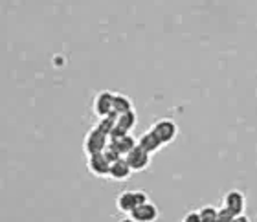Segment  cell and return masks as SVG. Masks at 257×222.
I'll return each instance as SVG.
<instances>
[{
	"mask_svg": "<svg viewBox=\"0 0 257 222\" xmlns=\"http://www.w3.org/2000/svg\"><path fill=\"white\" fill-rule=\"evenodd\" d=\"M110 143V138L109 134H105L101 132L99 129H90L88 134L85 136V142H83V151L86 153V156H90V154H96V153H103L105 147Z\"/></svg>",
	"mask_w": 257,
	"mask_h": 222,
	"instance_id": "6da1fadb",
	"label": "cell"
},
{
	"mask_svg": "<svg viewBox=\"0 0 257 222\" xmlns=\"http://www.w3.org/2000/svg\"><path fill=\"white\" fill-rule=\"evenodd\" d=\"M151 131H153L154 134L158 136V140L166 145V143H171L173 140L177 138L178 127L173 120H158L156 123H153Z\"/></svg>",
	"mask_w": 257,
	"mask_h": 222,
	"instance_id": "7a4b0ae2",
	"label": "cell"
},
{
	"mask_svg": "<svg viewBox=\"0 0 257 222\" xmlns=\"http://www.w3.org/2000/svg\"><path fill=\"white\" fill-rule=\"evenodd\" d=\"M94 114L97 118H105V116H109L112 110H114V94L109 90H101L99 94L96 96L94 99Z\"/></svg>",
	"mask_w": 257,
	"mask_h": 222,
	"instance_id": "3957f363",
	"label": "cell"
},
{
	"mask_svg": "<svg viewBox=\"0 0 257 222\" xmlns=\"http://www.w3.org/2000/svg\"><path fill=\"white\" fill-rule=\"evenodd\" d=\"M125 160L129 162V165H131V169L134 173L145 171L149 165H151V154H149L147 151H143L140 145H138L136 149H132L131 153L125 156Z\"/></svg>",
	"mask_w": 257,
	"mask_h": 222,
	"instance_id": "277c9868",
	"label": "cell"
},
{
	"mask_svg": "<svg viewBox=\"0 0 257 222\" xmlns=\"http://www.w3.org/2000/svg\"><path fill=\"white\" fill-rule=\"evenodd\" d=\"M86 167H88V171H90L94 177H109L110 162L105 158L103 153H96V154H90V156L86 158Z\"/></svg>",
	"mask_w": 257,
	"mask_h": 222,
	"instance_id": "5b68a950",
	"label": "cell"
},
{
	"mask_svg": "<svg viewBox=\"0 0 257 222\" xmlns=\"http://www.w3.org/2000/svg\"><path fill=\"white\" fill-rule=\"evenodd\" d=\"M223 206L224 208H228L234 215H241V213H245V208H246V199L245 195L241 193V191H228V193L224 195L223 199Z\"/></svg>",
	"mask_w": 257,
	"mask_h": 222,
	"instance_id": "8992f818",
	"label": "cell"
},
{
	"mask_svg": "<svg viewBox=\"0 0 257 222\" xmlns=\"http://www.w3.org/2000/svg\"><path fill=\"white\" fill-rule=\"evenodd\" d=\"M132 169L131 165H129V162L125 160V156L120 160H116V162H112L110 164V171H109V178H112V180H116V182H123V180H127V178L132 175Z\"/></svg>",
	"mask_w": 257,
	"mask_h": 222,
	"instance_id": "52a82bcc",
	"label": "cell"
},
{
	"mask_svg": "<svg viewBox=\"0 0 257 222\" xmlns=\"http://www.w3.org/2000/svg\"><path fill=\"white\" fill-rule=\"evenodd\" d=\"M131 217L134 219L136 222H156L158 219V208L151 202L143 206H136V210L132 211Z\"/></svg>",
	"mask_w": 257,
	"mask_h": 222,
	"instance_id": "ba28073f",
	"label": "cell"
},
{
	"mask_svg": "<svg viewBox=\"0 0 257 222\" xmlns=\"http://www.w3.org/2000/svg\"><path fill=\"white\" fill-rule=\"evenodd\" d=\"M138 145H140L143 151H147L149 154H153L156 153V151H160L164 143H162L160 140H158V136L149 129V131H145L142 136L138 138Z\"/></svg>",
	"mask_w": 257,
	"mask_h": 222,
	"instance_id": "9c48e42d",
	"label": "cell"
},
{
	"mask_svg": "<svg viewBox=\"0 0 257 222\" xmlns=\"http://www.w3.org/2000/svg\"><path fill=\"white\" fill-rule=\"evenodd\" d=\"M116 208L123 215H131L136 210V199H134V191H123L118 195L116 199Z\"/></svg>",
	"mask_w": 257,
	"mask_h": 222,
	"instance_id": "30bf717a",
	"label": "cell"
},
{
	"mask_svg": "<svg viewBox=\"0 0 257 222\" xmlns=\"http://www.w3.org/2000/svg\"><path fill=\"white\" fill-rule=\"evenodd\" d=\"M110 143L114 145L116 149H118V153L121 154V156H127V154L131 153L132 149H136L138 147V140L132 134H123V136L120 138H114V140H110Z\"/></svg>",
	"mask_w": 257,
	"mask_h": 222,
	"instance_id": "8fae6325",
	"label": "cell"
},
{
	"mask_svg": "<svg viewBox=\"0 0 257 222\" xmlns=\"http://www.w3.org/2000/svg\"><path fill=\"white\" fill-rule=\"evenodd\" d=\"M136 121H138L136 112L131 110V112H125V114H120V118H118V121H116V127H120L123 132H129L132 127L136 125Z\"/></svg>",
	"mask_w": 257,
	"mask_h": 222,
	"instance_id": "7c38bea8",
	"label": "cell"
},
{
	"mask_svg": "<svg viewBox=\"0 0 257 222\" xmlns=\"http://www.w3.org/2000/svg\"><path fill=\"white\" fill-rule=\"evenodd\" d=\"M134 110L132 108V101L123 94H114V112L118 114H125V112H131Z\"/></svg>",
	"mask_w": 257,
	"mask_h": 222,
	"instance_id": "4fadbf2b",
	"label": "cell"
},
{
	"mask_svg": "<svg viewBox=\"0 0 257 222\" xmlns=\"http://www.w3.org/2000/svg\"><path fill=\"white\" fill-rule=\"evenodd\" d=\"M217 213H219V210L217 208H213V206H204V208H200L199 210L200 222H217Z\"/></svg>",
	"mask_w": 257,
	"mask_h": 222,
	"instance_id": "5bb4252c",
	"label": "cell"
},
{
	"mask_svg": "<svg viewBox=\"0 0 257 222\" xmlns=\"http://www.w3.org/2000/svg\"><path fill=\"white\" fill-rule=\"evenodd\" d=\"M103 154H105V158L109 160L110 164H112V162H116V160L123 158V156H121V154L118 153V149H116L114 145H112V143H109V145L105 147V151H103Z\"/></svg>",
	"mask_w": 257,
	"mask_h": 222,
	"instance_id": "9a60e30c",
	"label": "cell"
},
{
	"mask_svg": "<svg viewBox=\"0 0 257 222\" xmlns=\"http://www.w3.org/2000/svg\"><path fill=\"white\" fill-rule=\"evenodd\" d=\"M234 213L228 210V208H219V213H217V222H232L234 221Z\"/></svg>",
	"mask_w": 257,
	"mask_h": 222,
	"instance_id": "2e32d148",
	"label": "cell"
},
{
	"mask_svg": "<svg viewBox=\"0 0 257 222\" xmlns=\"http://www.w3.org/2000/svg\"><path fill=\"white\" fill-rule=\"evenodd\" d=\"M134 199H136V206H143L149 202V195L145 193V191H134Z\"/></svg>",
	"mask_w": 257,
	"mask_h": 222,
	"instance_id": "e0dca14e",
	"label": "cell"
},
{
	"mask_svg": "<svg viewBox=\"0 0 257 222\" xmlns=\"http://www.w3.org/2000/svg\"><path fill=\"white\" fill-rule=\"evenodd\" d=\"M182 222H200V215L199 211H189L188 215L184 217Z\"/></svg>",
	"mask_w": 257,
	"mask_h": 222,
	"instance_id": "ac0fdd59",
	"label": "cell"
},
{
	"mask_svg": "<svg viewBox=\"0 0 257 222\" xmlns=\"http://www.w3.org/2000/svg\"><path fill=\"white\" fill-rule=\"evenodd\" d=\"M232 222H250V219H248L245 213H241V215H235Z\"/></svg>",
	"mask_w": 257,
	"mask_h": 222,
	"instance_id": "d6986e66",
	"label": "cell"
},
{
	"mask_svg": "<svg viewBox=\"0 0 257 222\" xmlns=\"http://www.w3.org/2000/svg\"><path fill=\"white\" fill-rule=\"evenodd\" d=\"M118 222H136V221H134V219H132V217L129 215V217H123V219H120Z\"/></svg>",
	"mask_w": 257,
	"mask_h": 222,
	"instance_id": "ffe728a7",
	"label": "cell"
}]
</instances>
